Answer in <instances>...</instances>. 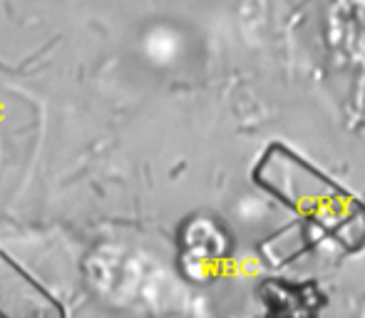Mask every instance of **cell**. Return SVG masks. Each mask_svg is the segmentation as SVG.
Masks as SVG:
<instances>
[{"label": "cell", "mask_w": 365, "mask_h": 318, "mask_svg": "<svg viewBox=\"0 0 365 318\" xmlns=\"http://www.w3.org/2000/svg\"><path fill=\"white\" fill-rule=\"evenodd\" d=\"M264 192L346 251L365 246V204L284 145H271L254 169Z\"/></svg>", "instance_id": "6da1fadb"}, {"label": "cell", "mask_w": 365, "mask_h": 318, "mask_svg": "<svg viewBox=\"0 0 365 318\" xmlns=\"http://www.w3.org/2000/svg\"><path fill=\"white\" fill-rule=\"evenodd\" d=\"M231 254V239L214 219L197 217L187 222L179 239V261L192 279H209Z\"/></svg>", "instance_id": "7a4b0ae2"}, {"label": "cell", "mask_w": 365, "mask_h": 318, "mask_svg": "<svg viewBox=\"0 0 365 318\" xmlns=\"http://www.w3.org/2000/svg\"><path fill=\"white\" fill-rule=\"evenodd\" d=\"M313 294H316V286L289 284V281L281 279H269L261 286V301L274 314H308V311L313 314L316 311Z\"/></svg>", "instance_id": "3957f363"}]
</instances>
